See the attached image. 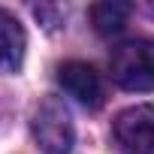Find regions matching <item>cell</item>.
<instances>
[{
  "instance_id": "obj_1",
  "label": "cell",
  "mask_w": 154,
  "mask_h": 154,
  "mask_svg": "<svg viewBox=\"0 0 154 154\" xmlns=\"http://www.w3.org/2000/svg\"><path fill=\"white\" fill-rule=\"evenodd\" d=\"M109 69L124 91H154V39H130L112 48Z\"/></svg>"
},
{
  "instance_id": "obj_2",
  "label": "cell",
  "mask_w": 154,
  "mask_h": 154,
  "mask_svg": "<svg viewBox=\"0 0 154 154\" xmlns=\"http://www.w3.org/2000/svg\"><path fill=\"white\" fill-rule=\"evenodd\" d=\"M33 139L45 154H69L75 142L72 118L57 97H48L33 112Z\"/></svg>"
},
{
  "instance_id": "obj_3",
  "label": "cell",
  "mask_w": 154,
  "mask_h": 154,
  "mask_svg": "<svg viewBox=\"0 0 154 154\" xmlns=\"http://www.w3.org/2000/svg\"><path fill=\"white\" fill-rule=\"evenodd\" d=\"M115 139L124 154H154V103L124 109L115 118Z\"/></svg>"
},
{
  "instance_id": "obj_4",
  "label": "cell",
  "mask_w": 154,
  "mask_h": 154,
  "mask_svg": "<svg viewBox=\"0 0 154 154\" xmlns=\"http://www.w3.org/2000/svg\"><path fill=\"white\" fill-rule=\"evenodd\" d=\"M57 82H60V88L72 100H79L88 109H97L103 103V79H100V72L91 63H85V60H66V63H60Z\"/></svg>"
},
{
  "instance_id": "obj_5",
  "label": "cell",
  "mask_w": 154,
  "mask_h": 154,
  "mask_svg": "<svg viewBox=\"0 0 154 154\" xmlns=\"http://www.w3.org/2000/svg\"><path fill=\"white\" fill-rule=\"evenodd\" d=\"M24 51H27V33L21 27V21L0 9V72H15L24 63Z\"/></svg>"
},
{
  "instance_id": "obj_6",
  "label": "cell",
  "mask_w": 154,
  "mask_h": 154,
  "mask_svg": "<svg viewBox=\"0 0 154 154\" xmlns=\"http://www.w3.org/2000/svg\"><path fill=\"white\" fill-rule=\"evenodd\" d=\"M130 12H133V6H130V3H121V0H106V3H97V6L91 9V21H94L97 33L109 36V33L124 30V24H127Z\"/></svg>"
},
{
  "instance_id": "obj_7",
  "label": "cell",
  "mask_w": 154,
  "mask_h": 154,
  "mask_svg": "<svg viewBox=\"0 0 154 154\" xmlns=\"http://www.w3.org/2000/svg\"><path fill=\"white\" fill-rule=\"evenodd\" d=\"M151 15H154V6H151Z\"/></svg>"
}]
</instances>
